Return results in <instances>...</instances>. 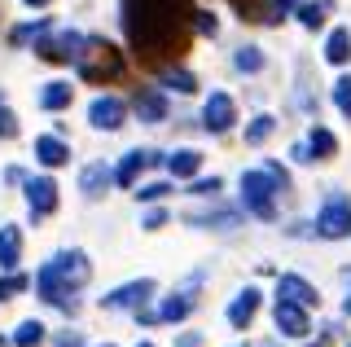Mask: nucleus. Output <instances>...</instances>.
Returning a JSON list of instances; mask_svg holds the SVG:
<instances>
[{
    "label": "nucleus",
    "mask_w": 351,
    "mask_h": 347,
    "mask_svg": "<svg viewBox=\"0 0 351 347\" xmlns=\"http://www.w3.org/2000/svg\"><path fill=\"white\" fill-rule=\"evenodd\" d=\"M189 0H123V31L132 49L145 58H162V53L180 49L189 36Z\"/></svg>",
    "instance_id": "nucleus-1"
},
{
    "label": "nucleus",
    "mask_w": 351,
    "mask_h": 347,
    "mask_svg": "<svg viewBox=\"0 0 351 347\" xmlns=\"http://www.w3.org/2000/svg\"><path fill=\"white\" fill-rule=\"evenodd\" d=\"M75 71H80L88 84L114 80V75H123V53L110 45V40H101V36H84L80 58H75Z\"/></svg>",
    "instance_id": "nucleus-2"
},
{
    "label": "nucleus",
    "mask_w": 351,
    "mask_h": 347,
    "mask_svg": "<svg viewBox=\"0 0 351 347\" xmlns=\"http://www.w3.org/2000/svg\"><path fill=\"white\" fill-rule=\"evenodd\" d=\"M285 185L277 176H272L268 167H259V171H246L241 176V202H246V211H255V215H263V220H272L277 215V193H281Z\"/></svg>",
    "instance_id": "nucleus-3"
},
{
    "label": "nucleus",
    "mask_w": 351,
    "mask_h": 347,
    "mask_svg": "<svg viewBox=\"0 0 351 347\" xmlns=\"http://www.w3.org/2000/svg\"><path fill=\"white\" fill-rule=\"evenodd\" d=\"M316 233L329 237V242H338V237L351 233V198H343V193H334V198L321 207V215H316Z\"/></svg>",
    "instance_id": "nucleus-4"
},
{
    "label": "nucleus",
    "mask_w": 351,
    "mask_h": 347,
    "mask_svg": "<svg viewBox=\"0 0 351 347\" xmlns=\"http://www.w3.org/2000/svg\"><path fill=\"white\" fill-rule=\"evenodd\" d=\"M80 45H84L80 31H58V36L44 31V36L36 40V53L44 62H75V58H80Z\"/></svg>",
    "instance_id": "nucleus-5"
},
{
    "label": "nucleus",
    "mask_w": 351,
    "mask_h": 347,
    "mask_svg": "<svg viewBox=\"0 0 351 347\" xmlns=\"http://www.w3.org/2000/svg\"><path fill=\"white\" fill-rule=\"evenodd\" d=\"M36 290H40V299H44V303H53V308H62V312H75V308H80V299L71 295L75 286H66V281L53 273V268H40Z\"/></svg>",
    "instance_id": "nucleus-6"
},
{
    "label": "nucleus",
    "mask_w": 351,
    "mask_h": 347,
    "mask_svg": "<svg viewBox=\"0 0 351 347\" xmlns=\"http://www.w3.org/2000/svg\"><path fill=\"white\" fill-rule=\"evenodd\" d=\"M233 119H237V106H233V97H228V93H211V97H206V106H202L206 132H228Z\"/></svg>",
    "instance_id": "nucleus-7"
},
{
    "label": "nucleus",
    "mask_w": 351,
    "mask_h": 347,
    "mask_svg": "<svg viewBox=\"0 0 351 347\" xmlns=\"http://www.w3.org/2000/svg\"><path fill=\"white\" fill-rule=\"evenodd\" d=\"M149 295H154V281H149V277H141V281H128V286H119L114 295H106V299H101V308H106V312L141 308V303H145Z\"/></svg>",
    "instance_id": "nucleus-8"
},
{
    "label": "nucleus",
    "mask_w": 351,
    "mask_h": 347,
    "mask_svg": "<svg viewBox=\"0 0 351 347\" xmlns=\"http://www.w3.org/2000/svg\"><path fill=\"white\" fill-rule=\"evenodd\" d=\"M272 317H277V330L290 334V339H307V330H312V325H307V308L294 303V299H277V312H272Z\"/></svg>",
    "instance_id": "nucleus-9"
},
{
    "label": "nucleus",
    "mask_w": 351,
    "mask_h": 347,
    "mask_svg": "<svg viewBox=\"0 0 351 347\" xmlns=\"http://www.w3.org/2000/svg\"><path fill=\"white\" fill-rule=\"evenodd\" d=\"M22 185H27V202H31L36 215H53V211H58V185H53L49 176H27Z\"/></svg>",
    "instance_id": "nucleus-10"
},
{
    "label": "nucleus",
    "mask_w": 351,
    "mask_h": 347,
    "mask_svg": "<svg viewBox=\"0 0 351 347\" xmlns=\"http://www.w3.org/2000/svg\"><path fill=\"white\" fill-rule=\"evenodd\" d=\"M123 115H128V106L119 101V97H97V101L88 106V119H93V128H101V132L123 128Z\"/></svg>",
    "instance_id": "nucleus-11"
},
{
    "label": "nucleus",
    "mask_w": 351,
    "mask_h": 347,
    "mask_svg": "<svg viewBox=\"0 0 351 347\" xmlns=\"http://www.w3.org/2000/svg\"><path fill=\"white\" fill-rule=\"evenodd\" d=\"M44 268H53L66 286H84V281H88V259H84V251H62L58 259H49Z\"/></svg>",
    "instance_id": "nucleus-12"
},
{
    "label": "nucleus",
    "mask_w": 351,
    "mask_h": 347,
    "mask_svg": "<svg viewBox=\"0 0 351 347\" xmlns=\"http://www.w3.org/2000/svg\"><path fill=\"white\" fill-rule=\"evenodd\" d=\"M255 312H259V290L246 286L233 303H228V325H233V330H246V325L255 321Z\"/></svg>",
    "instance_id": "nucleus-13"
},
{
    "label": "nucleus",
    "mask_w": 351,
    "mask_h": 347,
    "mask_svg": "<svg viewBox=\"0 0 351 347\" xmlns=\"http://www.w3.org/2000/svg\"><path fill=\"white\" fill-rule=\"evenodd\" d=\"M277 299H294V303H303V308H312L321 295H316V286H307L303 277L285 273V277H277Z\"/></svg>",
    "instance_id": "nucleus-14"
},
{
    "label": "nucleus",
    "mask_w": 351,
    "mask_h": 347,
    "mask_svg": "<svg viewBox=\"0 0 351 347\" xmlns=\"http://www.w3.org/2000/svg\"><path fill=\"white\" fill-rule=\"evenodd\" d=\"M149 158H154L149 149H128V154H123V163L114 167V180H119L123 189H132V185H136V176L149 167Z\"/></svg>",
    "instance_id": "nucleus-15"
},
{
    "label": "nucleus",
    "mask_w": 351,
    "mask_h": 347,
    "mask_svg": "<svg viewBox=\"0 0 351 347\" xmlns=\"http://www.w3.org/2000/svg\"><path fill=\"white\" fill-rule=\"evenodd\" d=\"M18 259H22V233H18V224H0V268L14 273Z\"/></svg>",
    "instance_id": "nucleus-16"
},
{
    "label": "nucleus",
    "mask_w": 351,
    "mask_h": 347,
    "mask_svg": "<svg viewBox=\"0 0 351 347\" xmlns=\"http://www.w3.org/2000/svg\"><path fill=\"white\" fill-rule=\"evenodd\" d=\"M110 180H114V171H110L106 163H88V167H84V176H80V189H84V198H101Z\"/></svg>",
    "instance_id": "nucleus-17"
},
{
    "label": "nucleus",
    "mask_w": 351,
    "mask_h": 347,
    "mask_svg": "<svg viewBox=\"0 0 351 347\" xmlns=\"http://www.w3.org/2000/svg\"><path fill=\"white\" fill-rule=\"evenodd\" d=\"M36 158L44 163V167H62V163L71 158V149H66L62 136H40L36 141Z\"/></svg>",
    "instance_id": "nucleus-18"
},
{
    "label": "nucleus",
    "mask_w": 351,
    "mask_h": 347,
    "mask_svg": "<svg viewBox=\"0 0 351 347\" xmlns=\"http://www.w3.org/2000/svg\"><path fill=\"white\" fill-rule=\"evenodd\" d=\"M197 167H202V154H197V149H176V154L167 158V171H171L176 180L197 176Z\"/></svg>",
    "instance_id": "nucleus-19"
},
{
    "label": "nucleus",
    "mask_w": 351,
    "mask_h": 347,
    "mask_svg": "<svg viewBox=\"0 0 351 347\" xmlns=\"http://www.w3.org/2000/svg\"><path fill=\"white\" fill-rule=\"evenodd\" d=\"M136 115L145 119V123H158V119H167V101H162V93H154V88L136 93Z\"/></svg>",
    "instance_id": "nucleus-20"
},
{
    "label": "nucleus",
    "mask_w": 351,
    "mask_h": 347,
    "mask_svg": "<svg viewBox=\"0 0 351 347\" xmlns=\"http://www.w3.org/2000/svg\"><path fill=\"white\" fill-rule=\"evenodd\" d=\"M347 58H351V31H347V27L329 31V40H325V62H334V67H343Z\"/></svg>",
    "instance_id": "nucleus-21"
},
{
    "label": "nucleus",
    "mask_w": 351,
    "mask_h": 347,
    "mask_svg": "<svg viewBox=\"0 0 351 347\" xmlns=\"http://www.w3.org/2000/svg\"><path fill=\"white\" fill-rule=\"evenodd\" d=\"M71 97H75L71 84H49V88L40 93V106H44V110H66V106H71Z\"/></svg>",
    "instance_id": "nucleus-22"
},
{
    "label": "nucleus",
    "mask_w": 351,
    "mask_h": 347,
    "mask_svg": "<svg viewBox=\"0 0 351 347\" xmlns=\"http://www.w3.org/2000/svg\"><path fill=\"white\" fill-rule=\"evenodd\" d=\"M307 145H312L316 158H329V154L338 149V136L329 132V128H312V132H307Z\"/></svg>",
    "instance_id": "nucleus-23"
},
{
    "label": "nucleus",
    "mask_w": 351,
    "mask_h": 347,
    "mask_svg": "<svg viewBox=\"0 0 351 347\" xmlns=\"http://www.w3.org/2000/svg\"><path fill=\"white\" fill-rule=\"evenodd\" d=\"M272 132H277V119H272V115H259L255 123H246V145H263Z\"/></svg>",
    "instance_id": "nucleus-24"
},
{
    "label": "nucleus",
    "mask_w": 351,
    "mask_h": 347,
    "mask_svg": "<svg viewBox=\"0 0 351 347\" xmlns=\"http://www.w3.org/2000/svg\"><path fill=\"white\" fill-rule=\"evenodd\" d=\"M44 31H53V23H49V18H36V23L14 27V36H9V40H14V45H31V40H40Z\"/></svg>",
    "instance_id": "nucleus-25"
},
{
    "label": "nucleus",
    "mask_w": 351,
    "mask_h": 347,
    "mask_svg": "<svg viewBox=\"0 0 351 347\" xmlns=\"http://www.w3.org/2000/svg\"><path fill=\"white\" fill-rule=\"evenodd\" d=\"M233 67H237V71H263V53H259L255 45H241V49L233 53Z\"/></svg>",
    "instance_id": "nucleus-26"
},
{
    "label": "nucleus",
    "mask_w": 351,
    "mask_h": 347,
    "mask_svg": "<svg viewBox=\"0 0 351 347\" xmlns=\"http://www.w3.org/2000/svg\"><path fill=\"white\" fill-rule=\"evenodd\" d=\"M14 343H18V347H40V343H44V325H40V321H22L18 334H14Z\"/></svg>",
    "instance_id": "nucleus-27"
},
{
    "label": "nucleus",
    "mask_w": 351,
    "mask_h": 347,
    "mask_svg": "<svg viewBox=\"0 0 351 347\" xmlns=\"http://www.w3.org/2000/svg\"><path fill=\"white\" fill-rule=\"evenodd\" d=\"M189 308H193V299H189V295L167 299V303L158 308V321H180V317H189Z\"/></svg>",
    "instance_id": "nucleus-28"
},
{
    "label": "nucleus",
    "mask_w": 351,
    "mask_h": 347,
    "mask_svg": "<svg viewBox=\"0 0 351 347\" xmlns=\"http://www.w3.org/2000/svg\"><path fill=\"white\" fill-rule=\"evenodd\" d=\"M329 14V0H321V5H299V23L303 27H321Z\"/></svg>",
    "instance_id": "nucleus-29"
},
{
    "label": "nucleus",
    "mask_w": 351,
    "mask_h": 347,
    "mask_svg": "<svg viewBox=\"0 0 351 347\" xmlns=\"http://www.w3.org/2000/svg\"><path fill=\"white\" fill-rule=\"evenodd\" d=\"M162 84H167V88H176V93H193V88H197V80H193L189 71H167V75H162Z\"/></svg>",
    "instance_id": "nucleus-30"
},
{
    "label": "nucleus",
    "mask_w": 351,
    "mask_h": 347,
    "mask_svg": "<svg viewBox=\"0 0 351 347\" xmlns=\"http://www.w3.org/2000/svg\"><path fill=\"white\" fill-rule=\"evenodd\" d=\"M334 106L343 110L347 119H351V75H343V80L334 84Z\"/></svg>",
    "instance_id": "nucleus-31"
},
{
    "label": "nucleus",
    "mask_w": 351,
    "mask_h": 347,
    "mask_svg": "<svg viewBox=\"0 0 351 347\" xmlns=\"http://www.w3.org/2000/svg\"><path fill=\"white\" fill-rule=\"evenodd\" d=\"M31 286V277H22V273H9V277H0V299H14L18 290H27Z\"/></svg>",
    "instance_id": "nucleus-32"
},
{
    "label": "nucleus",
    "mask_w": 351,
    "mask_h": 347,
    "mask_svg": "<svg viewBox=\"0 0 351 347\" xmlns=\"http://www.w3.org/2000/svg\"><path fill=\"white\" fill-rule=\"evenodd\" d=\"M193 27L202 31V36H215V31H219V18L211 14V9H193Z\"/></svg>",
    "instance_id": "nucleus-33"
},
{
    "label": "nucleus",
    "mask_w": 351,
    "mask_h": 347,
    "mask_svg": "<svg viewBox=\"0 0 351 347\" xmlns=\"http://www.w3.org/2000/svg\"><path fill=\"white\" fill-rule=\"evenodd\" d=\"M193 224H219V229H233L237 211H215V215H193Z\"/></svg>",
    "instance_id": "nucleus-34"
},
{
    "label": "nucleus",
    "mask_w": 351,
    "mask_h": 347,
    "mask_svg": "<svg viewBox=\"0 0 351 347\" xmlns=\"http://www.w3.org/2000/svg\"><path fill=\"white\" fill-rule=\"evenodd\" d=\"M167 193H171V185H167V180H154V185L136 189V198H141V202H158V198H167Z\"/></svg>",
    "instance_id": "nucleus-35"
},
{
    "label": "nucleus",
    "mask_w": 351,
    "mask_h": 347,
    "mask_svg": "<svg viewBox=\"0 0 351 347\" xmlns=\"http://www.w3.org/2000/svg\"><path fill=\"white\" fill-rule=\"evenodd\" d=\"M294 5H303V0H268V14H263V23H277V18H285Z\"/></svg>",
    "instance_id": "nucleus-36"
},
{
    "label": "nucleus",
    "mask_w": 351,
    "mask_h": 347,
    "mask_svg": "<svg viewBox=\"0 0 351 347\" xmlns=\"http://www.w3.org/2000/svg\"><path fill=\"white\" fill-rule=\"evenodd\" d=\"M0 136H18V119H14V110L5 106V97H0Z\"/></svg>",
    "instance_id": "nucleus-37"
},
{
    "label": "nucleus",
    "mask_w": 351,
    "mask_h": 347,
    "mask_svg": "<svg viewBox=\"0 0 351 347\" xmlns=\"http://www.w3.org/2000/svg\"><path fill=\"white\" fill-rule=\"evenodd\" d=\"M316 154H312V145H307V141H299V145H294V163H312Z\"/></svg>",
    "instance_id": "nucleus-38"
},
{
    "label": "nucleus",
    "mask_w": 351,
    "mask_h": 347,
    "mask_svg": "<svg viewBox=\"0 0 351 347\" xmlns=\"http://www.w3.org/2000/svg\"><path fill=\"white\" fill-rule=\"evenodd\" d=\"M219 189V176H211V180H193V193H215Z\"/></svg>",
    "instance_id": "nucleus-39"
},
{
    "label": "nucleus",
    "mask_w": 351,
    "mask_h": 347,
    "mask_svg": "<svg viewBox=\"0 0 351 347\" xmlns=\"http://www.w3.org/2000/svg\"><path fill=\"white\" fill-rule=\"evenodd\" d=\"M162 224H167V215H162V211H149L145 215V229H162Z\"/></svg>",
    "instance_id": "nucleus-40"
},
{
    "label": "nucleus",
    "mask_w": 351,
    "mask_h": 347,
    "mask_svg": "<svg viewBox=\"0 0 351 347\" xmlns=\"http://www.w3.org/2000/svg\"><path fill=\"white\" fill-rule=\"evenodd\" d=\"M268 171H272V176H277V180H281V185H285V180H290V171H285V167H281V163H268Z\"/></svg>",
    "instance_id": "nucleus-41"
},
{
    "label": "nucleus",
    "mask_w": 351,
    "mask_h": 347,
    "mask_svg": "<svg viewBox=\"0 0 351 347\" xmlns=\"http://www.w3.org/2000/svg\"><path fill=\"white\" fill-rule=\"evenodd\" d=\"M58 347H84V343H80V334H62Z\"/></svg>",
    "instance_id": "nucleus-42"
},
{
    "label": "nucleus",
    "mask_w": 351,
    "mask_h": 347,
    "mask_svg": "<svg viewBox=\"0 0 351 347\" xmlns=\"http://www.w3.org/2000/svg\"><path fill=\"white\" fill-rule=\"evenodd\" d=\"M197 343H202V334H184L180 339V347H197Z\"/></svg>",
    "instance_id": "nucleus-43"
},
{
    "label": "nucleus",
    "mask_w": 351,
    "mask_h": 347,
    "mask_svg": "<svg viewBox=\"0 0 351 347\" xmlns=\"http://www.w3.org/2000/svg\"><path fill=\"white\" fill-rule=\"evenodd\" d=\"M22 5H40V9H44V5H49V0H22Z\"/></svg>",
    "instance_id": "nucleus-44"
},
{
    "label": "nucleus",
    "mask_w": 351,
    "mask_h": 347,
    "mask_svg": "<svg viewBox=\"0 0 351 347\" xmlns=\"http://www.w3.org/2000/svg\"><path fill=\"white\" fill-rule=\"evenodd\" d=\"M136 347H154V343H136Z\"/></svg>",
    "instance_id": "nucleus-45"
},
{
    "label": "nucleus",
    "mask_w": 351,
    "mask_h": 347,
    "mask_svg": "<svg viewBox=\"0 0 351 347\" xmlns=\"http://www.w3.org/2000/svg\"><path fill=\"white\" fill-rule=\"evenodd\" d=\"M106 347H114V343H106Z\"/></svg>",
    "instance_id": "nucleus-46"
}]
</instances>
